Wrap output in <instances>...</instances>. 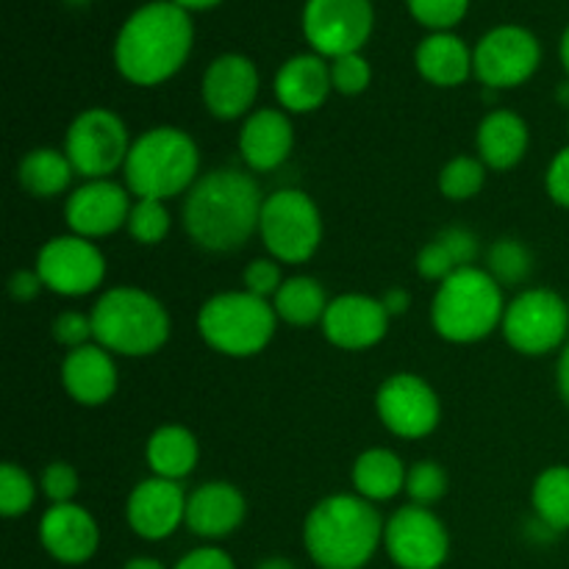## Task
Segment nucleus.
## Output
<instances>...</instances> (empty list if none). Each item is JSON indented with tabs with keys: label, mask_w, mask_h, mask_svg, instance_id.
<instances>
[{
	"label": "nucleus",
	"mask_w": 569,
	"mask_h": 569,
	"mask_svg": "<svg viewBox=\"0 0 569 569\" xmlns=\"http://www.w3.org/2000/svg\"><path fill=\"white\" fill-rule=\"evenodd\" d=\"M383 309H387V315H403L406 309H409V292H403V289H389L387 295H383Z\"/></svg>",
	"instance_id": "nucleus-47"
},
{
	"label": "nucleus",
	"mask_w": 569,
	"mask_h": 569,
	"mask_svg": "<svg viewBox=\"0 0 569 569\" xmlns=\"http://www.w3.org/2000/svg\"><path fill=\"white\" fill-rule=\"evenodd\" d=\"M131 200L122 187L114 181H87L81 189L70 194L67 200V222L76 231V237L92 239L106 237V233L117 231L120 226H128L131 217Z\"/></svg>",
	"instance_id": "nucleus-18"
},
{
	"label": "nucleus",
	"mask_w": 569,
	"mask_h": 569,
	"mask_svg": "<svg viewBox=\"0 0 569 569\" xmlns=\"http://www.w3.org/2000/svg\"><path fill=\"white\" fill-rule=\"evenodd\" d=\"M122 569H164V567H161V561L156 559H131Z\"/></svg>",
	"instance_id": "nucleus-49"
},
{
	"label": "nucleus",
	"mask_w": 569,
	"mask_h": 569,
	"mask_svg": "<svg viewBox=\"0 0 569 569\" xmlns=\"http://www.w3.org/2000/svg\"><path fill=\"white\" fill-rule=\"evenodd\" d=\"M61 381L72 400L81 406H100L114 395L117 367L109 350L100 345H83L67 353L61 365Z\"/></svg>",
	"instance_id": "nucleus-23"
},
{
	"label": "nucleus",
	"mask_w": 569,
	"mask_h": 569,
	"mask_svg": "<svg viewBox=\"0 0 569 569\" xmlns=\"http://www.w3.org/2000/svg\"><path fill=\"white\" fill-rule=\"evenodd\" d=\"M283 287V278H281V267L276 261H267V259H256L250 261V267L244 270V292L256 295V298H276L278 289Z\"/></svg>",
	"instance_id": "nucleus-39"
},
{
	"label": "nucleus",
	"mask_w": 569,
	"mask_h": 569,
	"mask_svg": "<svg viewBox=\"0 0 569 569\" xmlns=\"http://www.w3.org/2000/svg\"><path fill=\"white\" fill-rule=\"evenodd\" d=\"M353 483L365 500H392L406 489V467L392 450H367L353 467Z\"/></svg>",
	"instance_id": "nucleus-28"
},
{
	"label": "nucleus",
	"mask_w": 569,
	"mask_h": 569,
	"mask_svg": "<svg viewBox=\"0 0 569 569\" xmlns=\"http://www.w3.org/2000/svg\"><path fill=\"white\" fill-rule=\"evenodd\" d=\"M259 231L272 259L300 264L320 248L322 220L309 194L300 189H278L264 198Z\"/></svg>",
	"instance_id": "nucleus-8"
},
{
	"label": "nucleus",
	"mask_w": 569,
	"mask_h": 569,
	"mask_svg": "<svg viewBox=\"0 0 569 569\" xmlns=\"http://www.w3.org/2000/svg\"><path fill=\"white\" fill-rule=\"evenodd\" d=\"M528 150V126L515 111H492L478 128V153L492 170L520 164Z\"/></svg>",
	"instance_id": "nucleus-25"
},
{
	"label": "nucleus",
	"mask_w": 569,
	"mask_h": 569,
	"mask_svg": "<svg viewBox=\"0 0 569 569\" xmlns=\"http://www.w3.org/2000/svg\"><path fill=\"white\" fill-rule=\"evenodd\" d=\"M559 100H561V103H565V106H569V81L561 83V87H559Z\"/></svg>",
	"instance_id": "nucleus-53"
},
{
	"label": "nucleus",
	"mask_w": 569,
	"mask_h": 569,
	"mask_svg": "<svg viewBox=\"0 0 569 569\" xmlns=\"http://www.w3.org/2000/svg\"><path fill=\"white\" fill-rule=\"evenodd\" d=\"M172 3H178L181 9H209V6L220 3V0H172Z\"/></svg>",
	"instance_id": "nucleus-50"
},
{
	"label": "nucleus",
	"mask_w": 569,
	"mask_h": 569,
	"mask_svg": "<svg viewBox=\"0 0 569 569\" xmlns=\"http://www.w3.org/2000/svg\"><path fill=\"white\" fill-rule=\"evenodd\" d=\"M417 270H420V276L428 278V281H445V278L453 276L459 267L450 259L448 248H445L439 239H433V242L426 244V248L420 250V256H417Z\"/></svg>",
	"instance_id": "nucleus-41"
},
{
	"label": "nucleus",
	"mask_w": 569,
	"mask_h": 569,
	"mask_svg": "<svg viewBox=\"0 0 569 569\" xmlns=\"http://www.w3.org/2000/svg\"><path fill=\"white\" fill-rule=\"evenodd\" d=\"M467 3L470 0H409V9L422 26L445 31L467 14Z\"/></svg>",
	"instance_id": "nucleus-37"
},
{
	"label": "nucleus",
	"mask_w": 569,
	"mask_h": 569,
	"mask_svg": "<svg viewBox=\"0 0 569 569\" xmlns=\"http://www.w3.org/2000/svg\"><path fill=\"white\" fill-rule=\"evenodd\" d=\"M92 331L109 353L150 356L170 337V317L153 295L137 287H117L94 303Z\"/></svg>",
	"instance_id": "nucleus-6"
},
{
	"label": "nucleus",
	"mask_w": 569,
	"mask_h": 569,
	"mask_svg": "<svg viewBox=\"0 0 569 569\" xmlns=\"http://www.w3.org/2000/svg\"><path fill=\"white\" fill-rule=\"evenodd\" d=\"M259 183L242 170H214L194 181L183 203V226L194 244L211 253L237 250L259 231Z\"/></svg>",
	"instance_id": "nucleus-1"
},
{
	"label": "nucleus",
	"mask_w": 569,
	"mask_h": 569,
	"mask_svg": "<svg viewBox=\"0 0 569 569\" xmlns=\"http://www.w3.org/2000/svg\"><path fill=\"white\" fill-rule=\"evenodd\" d=\"M331 67L320 56H295L278 70L276 94L283 109L306 114L326 103L331 92Z\"/></svg>",
	"instance_id": "nucleus-24"
},
{
	"label": "nucleus",
	"mask_w": 569,
	"mask_h": 569,
	"mask_svg": "<svg viewBox=\"0 0 569 569\" xmlns=\"http://www.w3.org/2000/svg\"><path fill=\"white\" fill-rule=\"evenodd\" d=\"M389 315L381 300L367 295H342L331 300L322 317L326 339L345 350H365L387 337Z\"/></svg>",
	"instance_id": "nucleus-17"
},
{
	"label": "nucleus",
	"mask_w": 569,
	"mask_h": 569,
	"mask_svg": "<svg viewBox=\"0 0 569 569\" xmlns=\"http://www.w3.org/2000/svg\"><path fill=\"white\" fill-rule=\"evenodd\" d=\"M37 272L44 289L64 298H81L103 283V253L83 237H56L39 250Z\"/></svg>",
	"instance_id": "nucleus-14"
},
{
	"label": "nucleus",
	"mask_w": 569,
	"mask_h": 569,
	"mask_svg": "<svg viewBox=\"0 0 569 569\" xmlns=\"http://www.w3.org/2000/svg\"><path fill=\"white\" fill-rule=\"evenodd\" d=\"M483 178H487L483 161L459 156L439 172V189L450 200H470L483 189Z\"/></svg>",
	"instance_id": "nucleus-33"
},
{
	"label": "nucleus",
	"mask_w": 569,
	"mask_h": 569,
	"mask_svg": "<svg viewBox=\"0 0 569 569\" xmlns=\"http://www.w3.org/2000/svg\"><path fill=\"white\" fill-rule=\"evenodd\" d=\"M383 539L376 506L356 495H333L306 517L303 542L311 561L322 569H361Z\"/></svg>",
	"instance_id": "nucleus-3"
},
{
	"label": "nucleus",
	"mask_w": 569,
	"mask_h": 569,
	"mask_svg": "<svg viewBox=\"0 0 569 569\" xmlns=\"http://www.w3.org/2000/svg\"><path fill=\"white\" fill-rule=\"evenodd\" d=\"M533 509L550 531H569V467H550L537 478Z\"/></svg>",
	"instance_id": "nucleus-31"
},
{
	"label": "nucleus",
	"mask_w": 569,
	"mask_h": 569,
	"mask_svg": "<svg viewBox=\"0 0 569 569\" xmlns=\"http://www.w3.org/2000/svg\"><path fill=\"white\" fill-rule=\"evenodd\" d=\"M259 92V72L244 56H220L203 76V100L220 120H237L253 106Z\"/></svg>",
	"instance_id": "nucleus-20"
},
{
	"label": "nucleus",
	"mask_w": 569,
	"mask_h": 569,
	"mask_svg": "<svg viewBox=\"0 0 569 569\" xmlns=\"http://www.w3.org/2000/svg\"><path fill=\"white\" fill-rule=\"evenodd\" d=\"M272 309L289 326H311L326 317L328 300L315 278L298 276L283 281V287L272 298Z\"/></svg>",
	"instance_id": "nucleus-30"
},
{
	"label": "nucleus",
	"mask_w": 569,
	"mask_h": 569,
	"mask_svg": "<svg viewBox=\"0 0 569 569\" xmlns=\"http://www.w3.org/2000/svg\"><path fill=\"white\" fill-rule=\"evenodd\" d=\"M259 569H298V567L287 559H267V561H261Z\"/></svg>",
	"instance_id": "nucleus-51"
},
{
	"label": "nucleus",
	"mask_w": 569,
	"mask_h": 569,
	"mask_svg": "<svg viewBox=\"0 0 569 569\" xmlns=\"http://www.w3.org/2000/svg\"><path fill=\"white\" fill-rule=\"evenodd\" d=\"M545 183H548L550 198H553L559 206H565V209H569V144L561 150V153H556L553 161H550Z\"/></svg>",
	"instance_id": "nucleus-44"
},
{
	"label": "nucleus",
	"mask_w": 569,
	"mask_h": 569,
	"mask_svg": "<svg viewBox=\"0 0 569 569\" xmlns=\"http://www.w3.org/2000/svg\"><path fill=\"white\" fill-rule=\"evenodd\" d=\"M39 539L61 565H83L98 550L100 533L87 509L76 503H56L39 522Z\"/></svg>",
	"instance_id": "nucleus-19"
},
{
	"label": "nucleus",
	"mask_w": 569,
	"mask_h": 569,
	"mask_svg": "<svg viewBox=\"0 0 569 569\" xmlns=\"http://www.w3.org/2000/svg\"><path fill=\"white\" fill-rule=\"evenodd\" d=\"M128 231L137 242L159 244L170 233V211L164 209V200L139 198L128 217Z\"/></svg>",
	"instance_id": "nucleus-34"
},
{
	"label": "nucleus",
	"mask_w": 569,
	"mask_h": 569,
	"mask_svg": "<svg viewBox=\"0 0 569 569\" xmlns=\"http://www.w3.org/2000/svg\"><path fill=\"white\" fill-rule=\"evenodd\" d=\"M303 31L317 53L331 59L359 53L372 31L370 0H309Z\"/></svg>",
	"instance_id": "nucleus-11"
},
{
	"label": "nucleus",
	"mask_w": 569,
	"mask_h": 569,
	"mask_svg": "<svg viewBox=\"0 0 569 569\" xmlns=\"http://www.w3.org/2000/svg\"><path fill=\"white\" fill-rule=\"evenodd\" d=\"M370 64L367 59H361L359 53H348V56H339L333 59L331 64V81L333 89L342 94H359L370 87Z\"/></svg>",
	"instance_id": "nucleus-38"
},
{
	"label": "nucleus",
	"mask_w": 569,
	"mask_h": 569,
	"mask_svg": "<svg viewBox=\"0 0 569 569\" xmlns=\"http://www.w3.org/2000/svg\"><path fill=\"white\" fill-rule=\"evenodd\" d=\"M503 337L526 356H545L559 348L569 333V306L548 289H528L506 306Z\"/></svg>",
	"instance_id": "nucleus-10"
},
{
	"label": "nucleus",
	"mask_w": 569,
	"mask_h": 569,
	"mask_svg": "<svg viewBox=\"0 0 569 569\" xmlns=\"http://www.w3.org/2000/svg\"><path fill=\"white\" fill-rule=\"evenodd\" d=\"M128 131L120 117L109 109H89L72 120L64 139V153L72 170L89 181L111 176L117 167H126Z\"/></svg>",
	"instance_id": "nucleus-9"
},
{
	"label": "nucleus",
	"mask_w": 569,
	"mask_h": 569,
	"mask_svg": "<svg viewBox=\"0 0 569 569\" xmlns=\"http://www.w3.org/2000/svg\"><path fill=\"white\" fill-rule=\"evenodd\" d=\"M126 515L133 533L150 539V542H159L178 531L181 522H187V495L178 487V481L153 476L133 489Z\"/></svg>",
	"instance_id": "nucleus-16"
},
{
	"label": "nucleus",
	"mask_w": 569,
	"mask_h": 569,
	"mask_svg": "<svg viewBox=\"0 0 569 569\" xmlns=\"http://www.w3.org/2000/svg\"><path fill=\"white\" fill-rule=\"evenodd\" d=\"M192 50V20L172 0H156L128 17L114 44L117 70L139 87L176 76Z\"/></svg>",
	"instance_id": "nucleus-2"
},
{
	"label": "nucleus",
	"mask_w": 569,
	"mask_h": 569,
	"mask_svg": "<svg viewBox=\"0 0 569 569\" xmlns=\"http://www.w3.org/2000/svg\"><path fill=\"white\" fill-rule=\"evenodd\" d=\"M378 417L403 439H422L439 426V398L422 378L400 372L378 389Z\"/></svg>",
	"instance_id": "nucleus-15"
},
{
	"label": "nucleus",
	"mask_w": 569,
	"mask_h": 569,
	"mask_svg": "<svg viewBox=\"0 0 569 569\" xmlns=\"http://www.w3.org/2000/svg\"><path fill=\"white\" fill-rule=\"evenodd\" d=\"M561 61H565V70L569 76V28L565 31V37H561Z\"/></svg>",
	"instance_id": "nucleus-52"
},
{
	"label": "nucleus",
	"mask_w": 569,
	"mask_h": 569,
	"mask_svg": "<svg viewBox=\"0 0 569 569\" xmlns=\"http://www.w3.org/2000/svg\"><path fill=\"white\" fill-rule=\"evenodd\" d=\"M276 309L250 292L217 295L200 309L198 317L206 345L233 359L261 353L276 333Z\"/></svg>",
	"instance_id": "nucleus-7"
},
{
	"label": "nucleus",
	"mask_w": 569,
	"mask_h": 569,
	"mask_svg": "<svg viewBox=\"0 0 569 569\" xmlns=\"http://www.w3.org/2000/svg\"><path fill=\"white\" fill-rule=\"evenodd\" d=\"M42 278H39V272H17L14 278H11L9 289L11 295H14L17 300H31L37 298L39 289H42Z\"/></svg>",
	"instance_id": "nucleus-46"
},
{
	"label": "nucleus",
	"mask_w": 569,
	"mask_h": 569,
	"mask_svg": "<svg viewBox=\"0 0 569 569\" xmlns=\"http://www.w3.org/2000/svg\"><path fill=\"white\" fill-rule=\"evenodd\" d=\"M53 337L72 350L83 348V345L89 342V337H94L92 317L78 315V311H64V315H59V320H56Z\"/></svg>",
	"instance_id": "nucleus-42"
},
{
	"label": "nucleus",
	"mask_w": 569,
	"mask_h": 569,
	"mask_svg": "<svg viewBox=\"0 0 569 569\" xmlns=\"http://www.w3.org/2000/svg\"><path fill=\"white\" fill-rule=\"evenodd\" d=\"M42 489L50 500L56 503H72L78 492V472L64 461H53L48 470L42 472Z\"/></svg>",
	"instance_id": "nucleus-40"
},
{
	"label": "nucleus",
	"mask_w": 569,
	"mask_h": 569,
	"mask_svg": "<svg viewBox=\"0 0 569 569\" xmlns=\"http://www.w3.org/2000/svg\"><path fill=\"white\" fill-rule=\"evenodd\" d=\"M172 569H237L231 556L222 553L220 548H198L183 556Z\"/></svg>",
	"instance_id": "nucleus-45"
},
{
	"label": "nucleus",
	"mask_w": 569,
	"mask_h": 569,
	"mask_svg": "<svg viewBox=\"0 0 569 569\" xmlns=\"http://www.w3.org/2000/svg\"><path fill=\"white\" fill-rule=\"evenodd\" d=\"M417 70L437 87H459L472 70V53L453 33H433L417 48Z\"/></svg>",
	"instance_id": "nucleus-26"
},
{
	"label": "nucleus",
	"mask_w": 569,
	"mask_h": 569,
	"mask_svg": "<svg viewBox=\"0 0 569 569\" xmlns=\"http://www.w3.org/2000/svg\"><path fill=\"white\" fill-rule=\"evenodd\" d=\"M198 465V439L181 426H164L148 439V467L156 478L181 481Z\"/></svg>",
	"instance_id": "nucleus-27"
},
{
	"label": "nucleus",
	"mask_w": 569,
	"mask_h": 569,
	"mask_svg": "<svg viewBox=\"0 0 569 569\" xmlns=\"http://www.w3.org/2000/svg\"><path fill=\"white\" fill-rule=\"evenodd\" d=\"M531 253H528L526 244H520L517 239H500L489 250V276L500 283V287H517V283L526 281L531 276Z\"/></svg>",
	"instance_id": "nucleus-32"
},
{
	"label": "nucleus",
	"mask_w": 569,
	"mask_h": 569,
	"mask_svg": "<svg viewBox=\"0 0 569 569\" xmlns=\"http://www.w3.org/2000/svg\"><path fill=\"white\" fill-rule=\"evenodd\" d=\"M295 144L292 122L278 109H259L244 120L239 133V153L256 172L278 170L289 159Z\"/></svg>",
	"instance_id": "nucleus-21"
},
{
	"label": "nucleus",
	"mask_w": 569,
	"mask_h": 569,
	"mask_svg": "<svg viewBox=\"0 0 569 569\" xmlns=\"http://www.w3.org/2000/svg\"><path fill=\"white\" fill-rule=\"evenodd\" d=\"M542 50L526 28L503 26L489 31L472 53V70L489 89L520 87L537 72Z\"/></svg>",
	"instance_id": "nucleus-13"
},
{
	"label": "nucleus",
	"mask_w": 569,
	"mask_h": 569,
	"mask_svg": "<svg viewBox=\"0 0 569 569\" xmlns=\"http://www.w3.org/2000/svg\"><path fill=\"white\" fill-rule=\"evenodd\" d=\"M406 492L415 500V506H431L448 492V476L433 461H420L406 472Z\"/></svg>",
	"instance_id": "nucleus-36"
},
{
	"label": "nucleus",
	"mask_w": 569,
	"mask_h": 569,
	"mask_svg": "<svg viewBox=\"0 0 569 569\" xmlns=\"http://www.w3.org/2000/svg\"><path fill=\"white\" fill-rule=\"evenodd\" d=\"M242 520L244 498L231 483H203L187 498V526L198 537L222 539L237 531Z\"/></svg>",
	"instance_id": "nucleus-22"
},
{
	"label": "nucleus",
	"mask_w": 569,
	"mask_h": 569,
	"mask_svg": "<svg viewBox=\"0 0 569 569\" xmlns=\"http://www.w3.org/2000/svg\"><path fill=\"white\" fill-rule=\"evenodd\" d=\"M389 559L400 569H439L448 559V531L426 506H403L383 526Z\"/></svg>",
	"instance_id": "nucleus-12"
},
{
	"label": "nucleus",
	"mask_w": 569,
	"mask_h": 569,
	"mask_svg": "<svg viewBox=\"0 0 569 569\" xmlns=\"http://www.w3.org/2000/svg\"><path fill=\"white\" fill-rule=\"evenodd\" d=\"M200 153L181 128H150L131 144L126 159V183L137 198L167 200L194 187Z\"/></svg>",
	"instance_id": "nucleus-4"
},
{
	"label": "nucleus",
	"mask_w": 569,
	"mask_h": 569,
	"mask_svg": "<svg viewBox=\"0 0 569 569\" xmlns=\"http://www.w3.org/2000/svg\"><path fill=\"white\" fill-rule=\"evenodd\" d=\"M439 242L448 248L450 259L456 261V267H472V261L478 259V239L476 233L465 231V228H448L445 233H439Z\"/></svg>",
	"instance_id": "nucleus-43"
},
{
	"label": "nucleus",
	"mask_w": 569,
	"mask_h": 569,
	"mask_svg": "<svg viewBox=\"0 0 569 569\" xmlns=\"http://www.w3.org/2000/svg\"><path fill=\"white\" fill-rule=\"evenodd\" d=\"M500 283L478 267H461L445 278L431 306L433 328L448 342H478L503 322Z\"/></svg>",
	"instance_id": "nucleus-5"
},
{
	"label": "nucleus",
	"mask_w": 569,
	"mask_h": 569,
	"mask_svg": "<svg viewBox=\"0 0 569 569\" xmlns=\"http://www.w3.org/2000/svg\"><path fill=\"white\" fill-rule=\"evenodd\" d=\"M72 164L67 153L59 150L39 148L31 150L26 159L20 161V183L37 198H53L61 194L72 181Z\"/></svg>",
	"instance_id": "nucleus-29"
},
{
	"label": "nucleus",
	"mask_w": 569,
	"mask_h": 569,
	"mask_svg": "<svg viewBox=\"0 0 569 569\" xmlns=\"http://www.w3.org/2000/svg\"><path fill=\"white\" fill-rule=\"evenodd\" d=\"M559 392L565 398V403L569 406V342L567 348L561 350V359H559Z\"/></svg>",
	"instance_id": "nucleus-48"
},
{
	"label": "nucleus",
	"mask_w": 569,
	"mask_h": 569,
	"mask_svg": "<svg viewBox=\"0 0 569 569\" xmlns=\"http://www.w3.org/2000/svg\"><path fill=\"white\" fill-rule=\"evenodd\" d=\"M37 498V487L31 478L20 470L17 465L0 467V515L3 517H20L26 515Z\"/></svg>",
	"instance_id": "nucleus-35"
}]
</instances>
